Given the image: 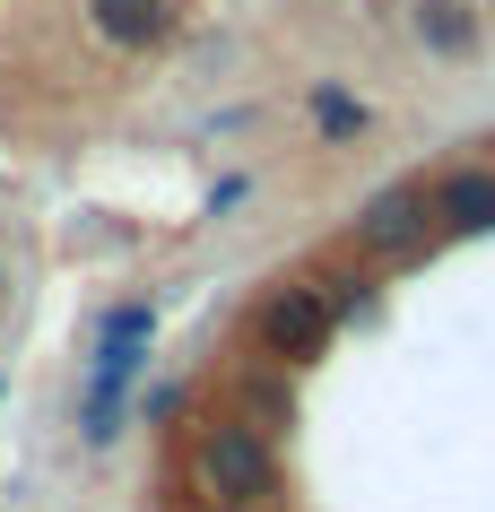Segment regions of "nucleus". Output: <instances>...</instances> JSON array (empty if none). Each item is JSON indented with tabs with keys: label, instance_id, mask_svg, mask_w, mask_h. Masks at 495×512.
Here are the masks:
<instances>
[{
	"label": "nucleus",
	"instance_id": "nucleus-14",
	"mask_svg": "<svg viewBox=\"0 0 495 512\" xmlns=\"http://www.w3.org/2000/svg\"><path fill=\"white\" fill-rule=\"evenodd\" d=\"M0 296H9V270H0Z\"/></svg>",
	"mask_w": 495,
	"mask_h": 512
},
{
	"label": "nucleus",
	"instance_id": "nucleus-13",
	"mask_svg": "<svg viewBox=\"0 0 495 512\" xmlns=\"http://www.w3.org/2000/svg\"><path fill=\"white\" fill-rule=\"evenodd\" d=\"M200 512H244V504H200Z\"/></svg>",
	"mask_w": 495,
	"mask_h": 512
},
{
	"label": "nucleus",
	"instance_id": "nucleus-8",
	"mask_svg": "<svg viewBox=\"0 0 495 512\" xmlns=\"http://www.w3.org/2000/svg\"><path fill=\"white\" fill-rule=\"evenodd\" d=\"M235 417H252V426H261V434H278V426H296V374H287V365H270V356H261V365H252V374L235 382Z\"/></svg>",
	"mask_w": 495,
	"mask_h": 512
},
{
	"label": "nucleus",
	"instance_id": "nucleus-11",
	"mask_svg": "<svg viewBox=\"0 0 495 512\" xmlns=\"http://www.w3.org/2000/svg\"><path fill=\"white\" fill-rule=\"evenodd\" d=\"M252 200V174H218V183H209V200H200V217H235Z\"/></svg>",
	"mask_w": 495,
	"mask_h": 512
},
{
	"label": "nucleus",
	"instance_id": "nucleus-1",
	"mask_svg": "<svg viewBox=\"0 0 495 512\" xmlns=\"http://www.w3.org/2000/svg\"><path fill=\"white\" fill-rule=\"evenodd\" d=\"M192 486L209 495V504H244V512H270L278 504V443L252 417H235V408H218V417H200L192 426Z\"/></svg>",
	"mask_w": 495,
	"mask_h": 512
},
{
	"label": "nucleus",
	"instance_id": "nucleus-7",
	"mask_svg": "<svg viewBox=\"0 0 495 512\" xmlns=\"http://www.w3.org/2000/svg\"><path fill=\"white\" fill-rule=\"evenodd\" d=\"M409 27H417V44L435 61H469L478 53V9L469 0H409Z\"/></svg>",
	"mask_w": 495,
	"mask_h": 512
},
{
	"label": "nucleus",
	"instance_id": "nucleus-9",
	"mask_svg": "<svg viewBox=\"0 0 495 512\" xmlns=\"http://www.w3.org/2000/svg\"><path fill=\"white\" fill-rule=\"evenodd\" d=\"M322 304H330V322H339V330L365 322V313H374V270H330L322 278Z\"/></svg>",
	"mask_w": 495,
	"mask_h": 512
},
{
	"label": "nucleus",
	"instance_id": "nucleus-4",
	"mask_svg": "<svg viewBox=\"0 0 495 512\" xmlns=\"http://www.w3.org/2000/svg\"><path fill=\"white\" fill-rule=\"evenodd\" d=\"M87 27L105 35L113 53H165L183 35V9L174 0H87Z\"/></svg>",
	"mask_w": 495,
	"mask_h": 512
},
{
	"label": "nucleus",
	"instance_id": "nucleus-3",
	"mask_svg": "<svg viewBox=\"0 0 495 512\" xmlns=\"http://www.w3.org/2000/svg\"><path fill=\"white\" fill-rule=\"evenodd\" d=\"M426 235H435L426 183H383L357 200V252H374V261H409V252H426Z\"/></svg>",
	"mask_w": 495,
	"mask_h": 512
},
{
	"label": "nucleus",
	"instance_id": "nucleus-2",
	"mask_svg": "<svg viewBox=\"0 0 495 512\" xmlns=\"http://www.w3.org/2000/svg\"><path fill=\"white\" fill-rule=\"evenodd\" d=\"M330 339H339V322H330V304H322V278H278L270 296L252 304V348L270 356V365H287V374H304L313 356H330Z\"/></svg>",
	"mask_w": 495,
	"mask_h": 512
},
{
	"label": "nucleus",
	"instance_id": "nucleus-6",
	"mask_svg": "<svg viewBox=\"0 0 495 512\" xmlns=\"http://www.w3.org/2000/svg\"><path fill=\"white\" fill-rule=\"evenodd\" d=\"M304 122H313L322 148H357V139L374 131V105H365L348 79H313V87H304Z\"/></svg>",
	"mask_w": 495,
	"mask_h": 512
},
{
	"label": "nucleus",
	"instance_id": "nucleus-5",
	"mask_svg": "<svg viewBox=\"0 0 495 512\" xmlns=\"http://www.w3.org/2000/svg\"><path fill=\"white\" fill-rule=\"evenodd\" d=\"M426 209H435V235H495V165H452L435 174L426 191Z\"/></svg>",
	"mask_w": 495,
	"mask_h": 512
},
{
	"label": "nucleus",
	"instance_id": "nucleus-10",
	"mask_svg": "<svg viewBox=\"0 0 495 512\" xmlns=\"http://www.w3.org/2000/svg\"><path fill=\"white\" fill-rule=\"evenodd\" d=\"M96 330H105V339H157V296H122V304H105V313H96Z\"/></svg>",
	"mask_w": 495,
	"mask_h": 512
},
{
	"label": "nucleus",
	"instance_id": "nucleus-12",
	"mask_svg": "<svg viewBox=\"0 0 495 512\" xmlns=\"http://www.w3.org/2000/svg\"><path fill=\"white\" fill-rule=\"evenodd\" d=\"M174 408H183V391H174V382H157V391H139V417H148V426H157V417H174Z\"/></svg>",
	"mask_w": 495,
	"mask_h": 512
},
{
	"label": "nucleus",
	"instance_id": "nucleus-15",
	"mask_svg": "<svg viewBox=\"0 0 495 512\" xmlns=\"http://www.w3.org/2000/svg\"><path fill=\"white\" fill-rule=\"evenodd\" d=\"M0 391H9V382H0Z\"/></svg>",
	"mask_w": 495,
	"mask_h": 512
}]
</instances>
